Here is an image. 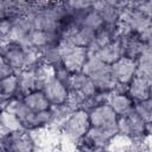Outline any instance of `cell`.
<instances>
[{
	"mask_svg": "<svg viewBox=\"0 0 152 152\" xmlns=\"http://www.w3.org/2000/svg\"><path fill=\"white\" fill-rule=\"evenodd\" d=\"M131 144H132L131 139H128L121 134H118L112 139V141L109 142V145L107 146L106 150L108 152H126Z\"/></svg>",
	"mask_w": 152,
	"mask_h": 152,
	"instance_id": "25",
	"label": "cell"
},
{
	"mask_svg": "<svg viewBox=\"0 0 152 152\" xmlns=\"http://www.w3.org/2000/svg\"><path fill=\"white\" fill-rule=\"evenodd\" d=\"M0 126H1V134H6L8 132H13L23 128L17 116L7 110H1Z\"/></svg>",
	"mask_w": 152,
	"mask_h": 152,
	"instance_id": "22",
	"label": "cell"
},
{
	"mask_svg": "<svg viewBox=\"0 0 152 152\" xmlns=\"http://www.w3.org/2000/svg\"><path fill=\"white\" fill-rule=\"evenodd\" d=\"M90 127H91V124H90L89 113L86 110L78 109L72 112V114L63 125L61 133L63 137L76 142L80 138L88 134Z\"/></svg>",
	"mask_w": 152,
	"mask_h": 152,
	"instance_id": "6",
	"label": "cell"
},
{
	"mask_svg": "<svg viewBox=\"0 0 152 152\" xmlns=\"http://www.w3.org/2000/svg\"><path fill=\"white\" fill-rule=\"evenodd\" d=\"M119 134L118 127L115 128H103V127H90L88 137L94 141V144L100 148H107L112 139Z\"/></svg>",
	"mask_w": 152,
	"mask_h": 152,
	"instance_id": "17",
	"label": "cell"
},
{
	"mask_svg": "<svg viewBox=\"0 0 152 152\" xmlns=\"http://www.w3.org/2000/svg\"><path fill=\"white\" fill-rule=\"evenodd\" d=\"M26 50L27 48L20 44L10 40L1 42V58L13 68L15 74L26 69Z\"/></svg>",
	"mask_w": 152,
	"mask_h": 152,
	"instance_id": "7",
	"label": "cell"
},
{
	"mask_svg": "<svg viewBox=\"0 0 152 152\" xmlns=\"http://www.w3.org/2000/svg\"><path fill=\"white\" fill-rule=\"evenodd\" d=\"M13 75H17L15 71L13 70V68L5 59H2L0 57V80L10 77V76H13Z\"/></svg>",
	"mask_w": 152,
	"mask_h": 152,
	"instance_id": "29",
	"label": "cell"
},
{
	"mask_svg": "<svg viewBox=\"0 0 152 152\" xmlns=\"http://www.w3.org/2000/svg\"><path fill=\"white\" fill-rule=\"evenodd\" d=\"M42 152H61V151L57 148V150H52V151H42Z\"/></svg>",
	"mask_w": 152,
	"mask_h": 152,
	"instance_id": "31",
	"label": "cell"
},
{
	"mask_svg": "<svg viewBox=\"0 0 152 152\" xmlns=\"http://www.w3.org/2000/svg\"><path fill=\"white\" fill-rule=\"evenodd\" d=\"M59 49L62 51V65L71 74L82 72L89 58L88 50L75 46L66 39L59 43Z\"/></svg>",
	"mask_w": 152,
	"mask_h": 152,
	"instance_id": "4",
	"label": "cell"
},
{
	"mask_svg": "<svg viewBox=\"0 0 152 152\" xmlns=\"http://www.w3.org/2000/svg\"><path fill=\"white\" fill-rule=\"evenodd\" d=\"M107 103L118 114V116H124L134 110V101L128 96V94L109 93Z\"/></svg>",
	"mask_w": 152,
	"mask_h": 152,
	"instance_id": "13",
	"label": "cell"
},
{
	"mask_svg": "<svg viewBox=\"0 0 152 152\" xmlns=\"http://www.w3.org/2000/svg\"><path fill=\"white\" fill-rule=\"evenodd\" d=\"M51 122H50V128L59 131L62 129L63 125L65 124V121L69 119V116L72 114V110L66 103L62 104V106H52L51 107Z\"/></svg>",
	"mask_w": 152,
	"mask_h": 152,
	"instance_id": "20",
	"label": "cell"
},
{
	"mask_svg": "<svg viewBox=\"0 0 152 152\" xmlns=\"http://www.w3.org/2000/svg\"><path fill=\"white\" fill-rule=\"evenodd\" d=\"M150 99L152 100V83H151V89H150Z\"/></svg>",
	"mask_w": 152,
	"mask_h": 152,
	"instance_id": "32",
	"label": "cell"
},
{
	"mask_svg": "<svg viewBox=\"0 0 152 152\" xmlns=\"http://www.w3.org/2000/svg\"><path fill=\"white\" fill-rule=\"evenodd\" d=\"M82 26L83 27H87V28H89V30H91L94 32H96L102 26H104V23H103V19H102L101 14L95 8L91 7L88 11V13L86 14L84 20L82 23Z\"/></svg>",
	"mask_w": 152,
	"mask_h": 152,
	"instance_id": "24",
	"label": "cell"
},
{
	"mask_svg": "<svg viewBox=\"0 0 152 152\" xmlns=\"http://www.w3.org/2000/svg\"><path fill=\"white\" fill-rule=\"evenodd\" d=\"M119 38L121 40V45H122V50H124V57L137 61L138 57L147 48V45L140 39V36L138 33L128 32V33L121 34Z\"/></svg>",
	"mask_w": 152,
	"mask_h": 152,
	"instance_id": "11",
	"label": "cell"
},
{
	"mask_svg": "<svg viewBox=\"0 0 152 152\" xmlns=\"http://www.w3.org/2000/svg\"><path fill=\"white\" fill-rule=\"evenodd\" d=\"M94 37H95V32L87 28V27H83V26H80V27H76L65 39L68 42H70L72 45L75 46H78V48H83V49H89V46L91 45L93 40H94Z\"/></svg>",
	"mask_w": 152,
	"mask_h": 152,
	"instance_id": "18",
	"label": "cell"
},
{
	"mask_svg": "<svg viewBox=\"0 0 152 152\" xmlns=\"http://www.w3.org/2000/svg\"><path fill=\"white\" fill-rule=\"evenodd\" d=\"M95 55L106 64L113 65L114 63H116L119 59H121L124 57V50H122L120 38L114 39L112 43H109L104 48L100 49Z\"/></svg>",
	"mask_w": 152,
	"mask_h": 152,
	"instance_id": "15",
	"label": "cell"
},
{
	"mask_svg": "<svg viewBox=\"0 0 152 152\" xmlns=\"http://www.w3.org/2000/svg\"><path fill=\"white\" fill-rule=\"evenodd\" d=\"M40 90H43V93L45 94L51 107L65 104L68 102L69 94H70V89L65 84H63L61 81H58L56 77L49 81L46 84H44Z\"/></svg>",
	"mask_w": 152,
	"mask_h": 152,
	"instance_id": "9",
	"label": "cell"
},
{
	"mask_svg": "<svg viewBox=\"0 0 152 152\" xmlns=\"http://www.w3.org/2000/svg\"><path fill=\"white\" fill-rule=\"evenodd\" d=\"M21 100L27 108H30L34 112H45L51 108L49 100L46 99L45 94L40 89H37V90L30 93L28 95L24 96Z\"/></svg>",
	"mask_w": 152,
	"mask_h": 152,
	"instance_id": "19",
	"label": "cell"
},
{
	"mask_svg": "<svg viewBox=\"0 0 152 152\" xmlns=\"http://www.w3.org/2000/svg\"><path fill=\"white\" fill-rule=\"evenodd\" d=\"M1 152H39V147L27 129H18L1 134Z\"/></svg>",
	"mask_w": 152,
	"mask_h": 152,
	"instance_id": "3",
	"label": "cell"
},
{
	"mask_svg": "<svg viewBox=\"0 0 152 152\" xmlns=\"http://www.w3.org/2000/svg\"><path fill=\"white\" fill-rule=\"evenodd\" d=\"M133 7H135L137 10L141 11L142 13H145L147 17H150L152 19V0H146V1H133L132 2Z\"/></svg>",
	"mask_w": 152,
	"mask_h": 152,
	"instance_id": "28",
	"label": "cell"
},
{
	"mask_svg": "<svg viewBox=\"0 0 152 152\" xmlns=\"http://www.w3.org/2000/svg\"><path fill=\"white\" fill-rule=\"evenodd\" d=\"M18 77V99H23L30 93L39 89L38 80L34 70L26 69L17 74Z\"/></svg>",
	"mask_w": 152,
	"mask_h": 152,
	"instance_id": "14",
	"label": "cell"
},
{
	"mask_svg": "<svg viewBox=\"0 0 152 152\" xmlns=\"http://www.w3.org/2000/svg\"><path fill=\"white\" fill-rule=\"evenodd\" d=\"M126 152H146V142L145 141H132Z\"/></svg>",
	"mask_w": 152,
	"mask_h": 152,
	"instance_id": "30",
	"label": "cell"
},
{
	"mask_svg": "<svg viewBox=\"0 0 152 152\" xmlns=\"http://www.w3.org/2000/svg\"><path fill=\"white\" fill-rule=\"evenodd\" d=\"M97 148L99 147L88 135H84L76 141V152H95Z\"/></svg>",
	"mask_w": 152,
	"mask_h": 152,
	"instance_id": "26",
	"label": "cell"
},
{
	"mask_svg": "<svg viewBox=\"0 0 152 152\" xmlns=\"http://www.w3.org/2000/svg\"><path fill=\"white\" fill-rule=\"evenodd\" d=\"M70 90L82 95L86 99L94 96L99 91L95 83L93 82V80L83 71L72 74L71 82H70Z\"/></svg>",
	"mask_w": 152,
	"mask_h": 152,
	"instance_id": "12",
	"label": "cell"
},
{
	"mask_svg": "<svg viewBox=\"0 0 152 152\" xmlns=\"http://www.w3.org/2000/svg\"><path fill=\"white\" fill-rule=\"evenodd\" d=\"M40 52L42 57V63L50 65L52 68H57L62 65V51L59 49V45L57 46H49Z\"/></svg>",
	"mask_w": 152,
	"mask_h": 152,
	"instance_id": "21",
	"label": "cell"
},
{
	"mask_svg": "<svg viewBox=\"0 0 152 152\" xmlns=\"http://www.w3.org/2000/svg\"><path fill=\"white\" fill-rule=\"evenodd\" d=\"M55 77L70 89V82H71L72 74L70 71H68L63 65H59V66L55 68Z\"/></svg>",
	"mask_w": 152,
	"mask_h": 152,
	"instance_id": "27",
	"label": "cell"
},
{
	"mask_svg": "<svg viewBox=\"0 0 152 152\" xmlns=\"http://www.w3.org/2000/svg\"><path fill=\"white\" fill-rule=\"evenodd\" d=\"M83 72L93 80L99 91L112 93L116 86V81L112 74V66L102 62L96 55H89Z\"/></svg>",
	"mask_w": 152,
	"mask_h": 152,
	"instance_id": "2",
	"label": "cell"
},
{
	"mask_svg": "<svg viewBox=\"0 0 152 152\" xmlns=\"http://www.w3.org/2000/svg\"><path fill=\"white\" fill-rule=\"evenodd\" d=\"M89 118L93 127H103V128L118 127L119 116L107 102L93 108L89 112Z\"/></svg>",
	"mask_w": 152,
	"mask_h": 152,
	"instance_id": "8",
	"label": "cell"
},
{
	"mask_svg": "<svg viewBox=\"0 0 152 152\" xmlns=\"http://www.w3.org/2000/svg\"><path fill=\"white\" fill-rule=\"evenodd\" d=\"M150 134L152 135V126H151V128H150Z\"/></svg>",
	"mask_w": 152,
	"mask_h": 152,
	"instance_id": "33",
	"label": "cell"
},
{
	"mask_svg": "<svg viewBox=\"0 0 152 152\" xmlns=\"http://www.w3.org/2000/svg\"><path fill=\"white\" fill-rule=\"evenodd\" d=\"M150 89H151V82L137 75L128 84L127 94L135 103L150 99Z\"/></svg>",
	"mask_w": 152,
	"mask_h": 152,
	"instance_id": "16",
	"label": "cell"
},
{
	"mask_svg": "<svg viewBox=\"0 0 152 152\" xmlns=\"http://www.w3.org/2000/svg\"><path fill=\"white\" fill-rule=\"evenodd\" d=\"M134 113L151 128L152 126V100L146 99L134 103Z\"/></svg>",
	"mask_w": 152,
	"mask_h": 152,
	"instance_id": "23",
	"label": "cell"
},
{
	"mask_svg": "<svg viewBox=\"0 0 152 152\" xmlns=\"http://www.w3.org/2000/svg\"><path fill=\"white\" fill-rule=\"evenodd\" d=\"M112 66V74L116 83L129 84L137 76V62L134 59L122 57Z\"/></svg>",
	"mask_w": 152,
	"mask_h": 152,
	"instance_id": "10",
	"label": "cell"
},
{
	"mask_svg": "<svg viewBox=\"0 0 152 152\" xmlns=\"http://www.w3.org/2000/svg\"><path fill=\"white\" fill-rule=\"evenodd\" d=\"M119 134L131 139L132 141H146L150 135V127L134 113L119 116L118 119Z\"/></svg>",
	"mask_w": 152,
	"mask_h": 152,
	"instance_id": "5",
	"label": "cell"
},
{
	"mask_svg": "<svg viewBox=\"0 0 152 152\" xmlns=\"http://www.w3.org/2000/svg\"><path fill=\"white\" fill-rule=\"evenodd\" d=\"M51 109V108H50ZM34 112L25 106L21 99H13L8 102L4 110H7L17 116L21 127L27 131L46 128L51 122V110Z\"/></svg>",
	"mask_w": 152,
	"mask_h": 152,
	"instance_id": "1",
	"label": "cell"
}]
</instances>
